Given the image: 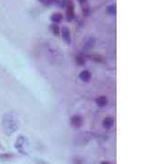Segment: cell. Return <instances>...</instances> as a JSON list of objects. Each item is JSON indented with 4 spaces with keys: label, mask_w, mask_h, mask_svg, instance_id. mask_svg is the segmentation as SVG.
I'll return each mask as SVG.
<instances>
[{
    "label": "cell",
    "mask_w": 164,
    "mask_h": 164,
    "mask_svg": "<svg viewBox=\"0 0 164 164\" xmlns=\"http://www.w3.org/2000/svg\"><path fill=\"white\" fill-rule=\"evenodd\" d=\"M66 15L69 21L73 20L75 18V5L72 0H69L66 7Z\"/></svg>",
    "instance_id": "obj_1"
},
{
    "label": "cell",
    "mask_w": 164,
    "mask_h": 164,
    "mask_svg": "<svg viewBox=\"0 0 164 164\" xmlns=\"http://www.w3.org/2000/svg\"><path fill=\"white\" fill-rule=\"evenodd\" d=\"M60 32L62 34V37L64 38V40L67 43H70L71 40V36H70V30L68 27H63L62 29H60Z\"/></svg>",
    "instance_id": "obj_2"
},
{
    "label": "cell",
    "mask_w": 164,
    "mask_h": 164,
    "mask_svg": "<svg viewBox=\"0 0 164 164\" xmlns=\"http://www.w3.org/2000/svg\"><path fill=\"white\" fill-rule=\"evenodd\" d=\"M62 19H63V16H62L61 13H59V12H56V13H54V14L52 15L51 20L54 24H59V23H60L62 21Z\"/></svg>",
    "instance_id": "obj_3"
},
{
    "label": "cell",
    "mask_w": 164,
    "mask_h": 164,
    "mask_svg": "<svg viewBox=\"0 0 164 164\" xmlns=\"http://www.w3.org/2000/svg\"><path fill=\"white\" fill-rule=\"evenodd\" d=\"M114 124V120L111 117H107L105 118V120H103V126L106 129H110Z\"/></svg>",
    "instance_id": "obj_4"
},
{
    "label": "cell",
    "mask_w": 164,
    "mask_h": 164,
    "mask_svg": "<svg viewBox=\"0 0 164 164\" xmlns=\"http://www.w3.org/2000/svg\"><path fill=\"white\" fill-rule=\"evenodd\" d=\"M71 124L74 126V127H80L82 124V120L81 119L79 118V117H77V116H75V117H73V119H72L71 120Z\"/></svg>",
    "instance_id": "obj_5"
},
{
    "label": "cell",
    "mask_w": 164,
    "mask_h": 164,
    "mask_svg": "<svg viewBox=\"0 0 164 164\" xmlns=\"http://www.w3.org/2000/svg\"><path fill=\"white\" fill-rule=\"evenodd\" d=\"M50 29H51L52 33L55 34V35H59L60 33V28L59 27L58 24H54L53 23L51 26H50Z\"/></svg>",
    "instance_id": "obj_6"
},
{
    "label": "cell",
    "mask_w": 164,
    "mask_h": 164,
    "mask_svg": "<svg viewBox=\"0 0 164 164\" xmlns=\"http://www.w3.org/2000/svg\"><path fill=\"white\" fill-rule=\"evenodd\" d=\"M108 103V100L105 98V97H100L98 100H97V104L100 107H103V106H106Z\"/></svg>",
    "instance_id": "obj_7"
},
{
    "label": "cell",
    "mask_w": 164,
    "mask_h": 164,
    "mask_svg": "<svg viewBox=\"0 0 164 164\" xmlns=\"http://www.w3.org/2000/svg\"><path fill=\"white\" fill-rule=\"evenodd\" d=\"M80 78H81L82 80H84V81H88V80L90 79V74L88 71H83L81 74H80Z\"/></svg>",
    "instance_id": "obj_8"
},
{
    "label": "cell",
    "mask_w": 164,
    "mask_h": 164,
    "mask_svg": "<svg viewBox=\"0 0 164 164\" xmlns=\"http://www.w3.org/2000/svg\"><path fill=\"white\" fill-rule=\"evenodd\" d=\"M79 2L80 3V5H81L83 8H84V6L87 5V0H79Z\"/></svg>",
    "instance_id": "obj_9"
},
{
    "label": "cell",
    "mask_w": 164,
    "mask_h": 164,
    "mask_svg": "<svg viewBox=\"0 0 164 164\" xmlns=\"http://www.w3.org/2000/svg\"><path fill=\"white\" fill-rule=\"evenodd\" d=\"M40 1L42 2V3H44V4H47V5H48V4L51 3L52 1H54V0H40Z\"/></svg>",
    "instance_id": "obj_10"
},
{
    "label": "cell",
    "mask_w": 164,
    "mask_h": 164,
    "mask_svg": "<svg viewBox=\"0 0 164 164\" xmlns=\"http://www.w3.org/2000/svg\"><path fill=\"white\" fill-rule=\"evenodd\" d=\"M101 164H110L109 162H106V161H103V162H101Z\"/></svg>",
    "instance_id": "obj_11"
}]
</instances>
